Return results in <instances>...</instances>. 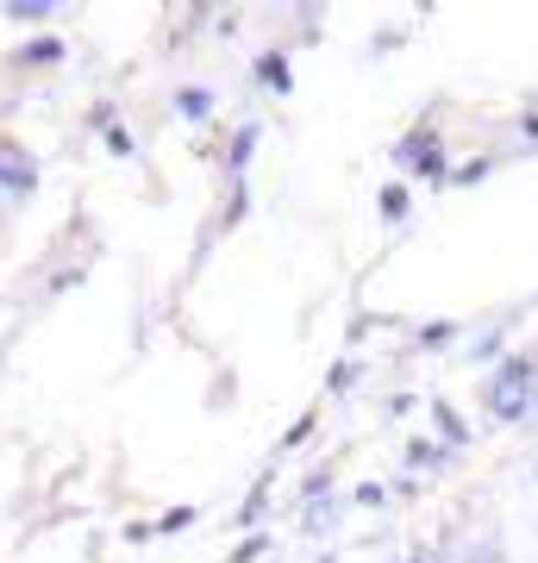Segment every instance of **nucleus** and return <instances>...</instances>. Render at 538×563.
<instances>
[{
    "mask_svg": "<svg viewBox=\"0 0 538 563\" xmlns=\"http://www.w3.org/2000/svg\"><path fill=\"white\" fill-rule=\"evenodd\" d=\"M395 163L407 169V176H432V181L451 176V169H444V151H439V132H432V125L407 132V139L395 144Z\"/></svg>",
    "mask_w": 538,
    "mask_h": 563,
    "instance_id": "obj_1",
    "label": "nucleus"
},
{
    "mask_svg": "<svg viewBox=\"0 0 538 563\" xmlns=\"http://www.w3.org/2000/svg\"><path fill=\"white\" fill-rule=\"evenodd\" d=\"M0 188H7V201H32V188H39V163L7 139H0Z\"/></svg>",
    "mask_w": 538,
    "mask_h": 563,
    "instance_id": "obj_2",
    "label": "nucleus"
},
{
    "mask_svg": "<svg viewBox=\"0 0 538 563\" xmlns=\"http://www.w3.org/2000/svg\"><path fill=\"white\" fill-rule=\"evenodd\" d=\"M482 401L495 407V420H526L532 413V383H501V376H488Z\"/></svg>",
    "mask_w": 538,
    "mask_h": 563,
    "instance_id": "obj_3",
    "label": "nucleus"
},
{
    "mask_svg": "<svg viewBox=\"0 0 538 563\" xmlns=\"http://www.w3.org/2000/svg\"><path fill=\"white\" fill-rule=\"evenodd\" d=\"M251 151H257V120L232 132V151H226V169H232V176H244V163H251Z\"/></svg>",
    "mask_w": 538,
    "mask_h": 563,
    "instance_id": "obj_4",
    "label": "nucleus"
},
{
    "mask_svg": "<svg viewBox=\"0 0 538 563\" xmlns=\"http://www.w3.org/2000/svg\"><path fill=\"white\" fill-rule=\"evenodd\" d=\"M57 57H63V44H57V38H32V44H20V63H25V69H51Z\"/></svg>",
    "mask_w": 538,
    "mask_h": 563,
    "instance_id": "obj_5",
    "label": "nucleus"
},
{
    "mask_svg": "<svg viewBox=\"0 0 538 563\" xmlns=\"http://www.w3.org/2000/svg\"><path fill=\"white\" fill-rule=\"evenodd\" d=\"M444 463V444L439 439H414L407 444V470H439Z\"/></svg>",
    "mask_w": 538,
    "mask_h": 563,
    "instance_id": "obj_6",
    "label": "nucleus"
},
{
    "mask_svg": "<svg viewBox=\"0 0 538 563\" xmlns=\"http://www.w3.org/2000/svg\"><path fill=\"white\" fill-rule=\"evenodd\" d=\"M176 113H182V120H207V113H213V95H207V88H182Z\"/></svg>",
    "mask_w": 538,
    "mask_h": 563,
    "instance_id": "obj_7",
    "label": "nucleus"
},
{
    "mask_svg": "<svg viewBox=\"0 0 538 563\" xmlns=\"http://www.w3.org/2000/svg\"><path fill=\"white\" fill-rule=\"evenodd\" d=\"M501 339H507V325H482V332H476V344H470V363H488V357H495V351H501Z\"/></svg>",
    "mask_w": 538,
    "mask_h": 563,
    "instance_id": "obj_8",
    "label": "nucleus"
},
{
    "mask_svg": "<svg viewBox=\"0 0 538 563\" xmlns=\"http://www.w3.org/2000/svg\"><path fill=\"white\" fill-rule=\"evenodd\" d=\"M51 13H57V0H7V20H51Z\"/></svg>",
    "mask_w": 538,
    "mask_h": 563,
    "instance_id": "obj_9",
    "label": "nucleus"
},
{
    "mask_svg": "<svg viewBox=\"0 0 538 563\" xmlns=\"http://www.w3.org/2000/svg\"><path fill=\"white\" fill-rule=\"evenodd\" d=\"M495 376H501V383H532V388H538V363H532V357H519V351H514V357L501 363Z\"/></svg>",
    "mask_w": 538,
    "mask_h": 563,
    "instance_id": "obj_10",
    "label": "nucleus"
},
{
    "mask_svg": "<svg viewBox=\"0 0 538 563\" xmlns=\"http://www.w3.org/2000/svg\"><path fill=\"white\" fill-rule=\"evenodd\" d=\"M257 81H270V88H288V63H282V51L257 57Z\"/></svg>",
    "mask_w": 538,
    "mask_h": 563,
    "instance_id": "obj_11",
    "label": "nucleus"
},
{
    "mask_svg": "<svg viewBox=\"0 0 538 563\" xmlns=\"http://www.w3.org/2000/svg\"><path fill=\"white\" fill-rule=\"evenodd\" d=\"M400 213H407V188L388 181V188H382V220H400Z\"/></svg>",
    "mask_w": 538,
    "mask_h": 563,
    "instance_id": "obj_12",
    "label": "nucleus"
},
{
    "mask_svg": "<svg viewBox=\"0 0 538 563\" xmlns=\"http://www.w3.org/2000/svg\"><path fill=\"white\" fill-rule=\"evenodd\" d=\"M432 413H439V432H444V444H463V439H470V432H463V420L451 413V407H432Z\"/></svg>",
    "mask_w": 538,
    "mask_h": 563,
    "instance_id": "obj_13",
    "label": "nucleus"
},
{
    "mask_svg": "<svg viewBox=\"0 0 538 563\" xmlns=\"http://www.w3.org/2000/svg\"><path fill=\"white\" fill-rule=\"evenodd\" d=\"M107 151H113V157H132V132H125V125H107Z\"/></svg>",
    "mask_w": 538,
    "mask_h": 563,
    "instance_id": "obj_14",
    "label": "nucleus"
},
{
    "mask_svg": "<svg viewBox=\"0 0 538 563\" xmlns=\"http://www.w3.org/2000/svg\"><path fill=\"white\" fill-rule=\"evenodd\" d=\"M339 520V514H332V501H319V507H307V532H326V526Z\"/></svg>",
    "mask_w": 538,
    "mask_h": 563,
    "instance_id": "obj_15",
    "label": "nucleus"
},
{
    "mask_svg": "<svg viewBox=\"0 0 538 563\" xmlns=\"http://www.w3.org/2000/svg\"><path fill=\"white\" fill-rule=\"evenodd\" d=\"M263 544H270V539H263V532H251V539H244L239 551H232V563H251V558H263Z\"/></svg>",
    "mask_w": 538,
    "mask_h": 563,
    "instance_id": "obj_16",
    "label": "nucleus"
},
{
    "mask_svg": "<svg viewBox=\"0 0 538 563\" xmlns=\"http://www.w3.org/2000/svg\"><path fill=\"white\" fill-rule=\"evenodd\" d=\"M188 520H195V507H176V514H163V520H157V532H182Z\"/></svg>",
    "mask_w": 538,
    "mask_h": 563,
    "instance_id": "obj_17",
    "label": "nucleus"
},
{
    "mask_svg": "<svg viewBox=\"0 0 538 563\" xmlns=\"http://www.w3.org/2000/svg\"><path fill=\"white\" fill-rule=\"evenodd\" d=\"M458 563H507V558H501L495 544H476V551H463V558H458Z\"/></svg>",
    "mask_w": 538,
    "mask_h": 563,
    "instance_id": "obj_18",
    "label": "nucleus"
},
{
    "mask_svg": "<svg viewBox=\"0 0 538 563\" xmlns=\"http://www.w3.org/2000/svg\"><path fill=\"white\" fill-rule=\"evenodd\" d=\"M532 413H538V388H532Z\"/></svg>",
    "mask_w": 538,
    "mask_h": 563,
    "instance_id": "obj_19",
    "label": "nucleus"
}]
</instances>
